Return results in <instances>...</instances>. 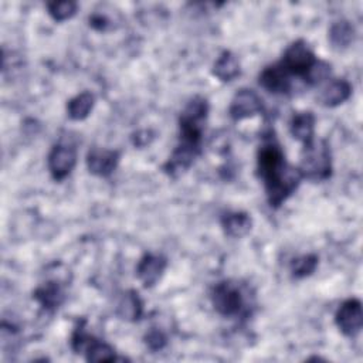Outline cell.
Masks as SVG:
<instances>
[{
    "label": "cell",
    "instance_id": "277c9868",
    "mask_svg": "<svg viewBox=\"0 0 363 363\" xmlns=\"http://www.w3.org/2000/svg\"><path fill=\"white\" fill-rule=\"evenodd\" d=\"M211 302L214 309L223 316H238L244 311V296L237 284L223 281L214 285L211 292Z\"/></svg>",
    "mask_w": 363,
    "mask_h": 363
},
{
    "label": "cell",
    "instance_id": "5bb4252c",
    "mask_svg": "<svg viewBox=\"0 0 363 363\" xmlns=\"http://www.w3.org/2000/svg\"><path fill=\"white\" fill-rule=\"evenodd\" d=\"M64 291L58 281L51 279L41 284L33 294V298L47 311L57 309L64 301Z\"/></svg>",
    "mask_w": 363,
    "mask_h": 363
},
{
    "label": "cell",
    "instance_id": "6da1fadb",
    "mask_svg": "<svg viewBox=\"0 0 363 363\" xmlns=\"http://www.w3.org/2000/svg\"><path fill=\"white\" fill-rule=\"evenodd\" d=\"M257 173L264 182L267 200L274 208L279 207L303 179L298 167L286 163L285 155L274 138L259 146Z\"/></svg>",
    "mask_w": 363,
    "mask_h": 363
},
{
    "label": "cell",
    "instance_id": "ffe728a7",
    "mask_svg": "<svg viewBox=\"0 0 363 363\" xmlns=\"http://www.w3.org/2000/svg\"><path fill=\"white\" fill-rule=\"evenodd\" d=\"M94 105H95L94 94L84 91L68 101L67 115L72 121H84L85 118L89 116Z\"/></svg>",
    "mask_w": 363,
    "mask_h": 363
},
{
    "label": "cell",
    "instance_id": "ac0fdd59",
    "mask_svg": "<svg viewBox=\"0 0 363 363\" xmlns=\"http://www.w3.org/2000/svg\"><path fill=\"white\" fill-rule=\"evenodd\" d=\"M213 75L221 82H230L240 75V61L237 55L228 50L223 51L213 65Z\"/></svg>",
    "mask_w": 363,
    "mask_h": 363
},
{
    "label": "cell",
    "instance_id": "8fae6325",
    "mask_svg": "<svg viewBox=\"0 0 363 363\" xmlns=\"http://www.w3.org/2000/svg\"><path fill=\"white\" fill-rule=\"evenodd\" d=\"M289 72L281 65V62L269 65L259 74V85L272 94H286L291 89Z\"/></svg>",
    "mask_w": 363,
    "mask_h": 363
},
{
    "label": "cell",
    "instance_id": "9a60e30c",
    "mask_svg": "<svg viewBox=\"0 0 363 363\" xmlns=\"http://www.w3.org/2000/svg\"><path fill=\"white\" fill-rule=\"evenodd\" d=\"M143 303L139 294L133 289L123 292L116 302V315L126 322H136L142 318Z\"/></svg>",
    "mask_w": 363,
    "mask_h": 363
},
{
    "label": "cell",
    "instance_id": "cb8c5ba5",
    "mask_svg": "<svg viewBox=\"0 0 363 363\" xmlns=\"http://www.w3.org/2000/svg\"><path fill=\"white\" fill-rule=\"evenodd\" d=\"M330 75V64L326 61L316 60L313 65L308 69V72L302 77L306 84L309 85H319Z\"/></svg>",
    "mask_w": 363,
    "mask_h": 363
},
{
    "label": "cell",
    "instance_id": "d4e9b609",
    "mask_svg": "<svg viewBox=\"0 0 363 363\" xmlns=\"http://www.w3.org/2000/svg\"><path fill=\"white\" fill-rule=\"evenodd\" d=\"M167 343V337L166 335L159 330V329H150L146 335H145V345L147 346L149 350L152 352H157L162 350Z\"/></svg>",
    "mask_w": 363,
    "mask_h": 363
},
{
    "label": "cell",
    "instance_id": "2e32d148",
    "mask_svg": "<svg viewBox=\"0 0 363 363\" xmlns=\"http://www.w3.org/2000/svg\"><path fill=\"white\" fill-rule=\"evenodd\" d=\"M350 94H352V85L346 79L343 78L333 79L322 89L319 95V101L326 108H335L343 104L345 101H347Z\"/></svg>",
    "mask_w": 363,
    "mask_h": 363
},
{
    "label": "cell",
    "instance_id": "8992f818",
    "mask_svg": "<svg viewBox=\"0 0 363 363\" xmlns=\"http://www.w3.org/2000/svg\"><path fill=\"white\" fill-rule=\"evenodd\" d=\"M335 323L345 336L354 337L363 326L362 302L357 298H350L342 302L335 313Z\"/></svg>",
    "mask_w": 363,
    "mask_h": 363
},
{
    "label": "cell",
    "instance_id": "603a6c76",
    "mask_svg": "<svg viewBox=\"0 0 363 363\" xmlns=\"http://www.w3.org/2000/svg\"><path fill=\"white\" fill-rule=\"evenodd\" d=\"M78 9V4L71 0H64V1H48L47 3V10L48 14L52 17L55 21H65L69 20L71 17L75 16Z\"/></svg>",
    "mask_w": 363,
    "mask_h": 363
},
{
    "label": "cell",
    "instance_id": "484cf974",
    "mask_svg": "<svg viewBox=\"0 0 363 363\" xmlns=\"http://www.w3.org/2000/svg\"><path fill=\"white\" fill-rule=\"evenodd\" d=\"M111 24V20L106 17L105 13H99L95 11L91 17H89V26L98 31H105Z\"/></svg>",
    "mask_w": 363,
    "mask_h": 363
},
{
    "label": "cell",
    "instance_id": "7402d4cb",
    "mask_svg": "<svg viewBox=\"0 0 363 363\" xmlns=\"http://www.w3.org/2000/svg\"><path fill=\"white\" fill-rule=\"evenodd\" d=\"M318 261H319V258L315 254H305V255L294 258L289 265L292 277H295V278L309 277L311 274L315 272V269L318 267Z\"/></svg>",
    "mask_w": 363,
    "mask_h": 363
},
{
    "label": "cell",
    "instance_id": "44dd1931",
    "mask_svg": "<svg viewBox=\"0 0 363 363\" xmlns=\"http://www.w3.org/2000/svg\"><path fill=\"white\" fill-rule=\"evenodd\" d=\"M85 359L88 362H112L116 360V354L111 345L94 337L85 349Z\"/></svg>",
    "mask_w": 363,
    "mask_h": 363
},
{
    "label": "cell",
    "instance_id": "30bf717a",
    "mask_svg": "<svg viewBox=\"0 0 363 363\" xmlns=\"http://www.w3.org/2000/svg\"><path fill=\"white\" fill-rule=\"evenodd\" d=\"M166 267V257L160 254H145L138 262L136 275L145 288H152L162 278Z\"/></svg>",
    "mask_w": 363,
    "mask_h": 363
},
{
    "label": "cell",
    "instance_id": "9c48e42d",
    "mask_svg": "<svg viewBox=\"0 0 363 363\" xmlns=\"http://www.w3.org/2000/svg\"><path fill=\"white\" fill-rule=\"evenodd\" d=\"M119 159L121 153L118 150L92 147L86 155V166L89 173L98 177H108L118 167Z\"/></svg>",
    "mask_w": 363,
    "mask_h": 363
},
{
    "label": "cell",
    "instance_id": "4fadbf2b",
    "mask_svg": "<svg viewBox=\"0 0 363 363\" xmlns=\"http://www.w3.org/2000/svg\"><path fill=\"white\" fill-rule=\"evenodd\" d=\"M315 122L316 118L313 112L311 111H303L298 112L292 116L291 123H289V130L291 135L302 143V146L309 145L315 139Z\"/></svg>",
    "mask_w": 363,
    "mask_h": 363
},
{
    "label": "cell",
    "instance_id": "52a82bcc",
    "mask_svg": "<svg viewBox=\"0 0 363 363\" xmlns=\"http://www.w3.org/2000/svg\"><path fill=\"white\" fill-rule=\"evenodd\" d=\"M262 109V99L258 94L250 88H241L234 94L228 113L234 121H242L261 113Z\"/></svg>",
    "mask_w": 363,
    "mask_h": 363
},
{
    "label": "cell",
    "instance_id": "d6986e66",
    "mask_svg": "<svg viewBox=\"0 0 363 363\" xmlns=\"http://www.w3.org/2000/svg\"><path fill=\"white\" fill-rule=\"evenodd\" d=\"M328 40L335 50H345L354 40V27L347 20L336 21L329 28Z\"/></svg>",
    "mask_w": 363,
    "mask_h": 363
},
{
    "label": "cell",
    "instance_id": "e0dca14e",
    "mask_svg": "<svg viewBox=\"0 0 363 363\" xmlns=\"http://www.w3.org/2000/svg\"><path fill=\"white\" fill-rule=\"evenodd\" d=\"M221 227L225 235L231 238H241L251 231L252 218L248 213L244 211H231L225 213L221 217Z\"/></svg>",
    "mask_w": 363,
    "mask_h": 363
},
{
    "label": "cell",
    "instance_id": "5b68a950",
    "mask_svg": "<svg viewBox=\"0 0 363 363\" xmlns=\"http://www.w3.org/2000/svg\"><path fill=\"white\" fill-rule=\"evenodd\" d=\"M315 61L316 57L309 45L303 40H296L285 50L281 65L289 72V75L303 77Z\"/></svg>",
    "mask_w": 363,
    "mask_h": 363
},
{
    "label": "cell",
    "instance_id": "7c38bea8",
    "mask_svg": "<svg viewBox=\"0 0 363 363\" xmlns=\"http://www.w3.org/2000/svg\"><path fill=\"white\" fill-rule=\"evenodd\" d=\"M199 153H200V149L179 143L177 147L173 150L172 156L169 157V160L164 163L163 169L169 176L177 177L193 164V162Z\"/></svg>",
    "mask_w": 363,
    "mask_h": 363
},
{
    "label": "cell",
    "instance_id": "3957f363",
    "mask_svg": "<svg viewBox=\"0 0 363 363\" xmlns=\"http://www.w3.org/2000/svg\"><path fill=\"white\" fill-rule=\"evenodd\" d=\"M302 177L313 182L326 180L332 172L330 150L325 140L311 142L305 145L301 152V160L298 166Z\"/></svg>",
    "mask_w": 363,
    "mask_h": 363
},
{
    "label": "cell",
    "instance_id": "ba28073f",
    "mask_svg": "<svg viewBox=\"0 0 363 363\" xmlns=\"http://www.w3.org/2000/svg\"><path fill=\"white\" fill-rule=\"evenodd\" d=\"M48 170L54 180H64L77 164V150L68 145H55L48 155Z\"/></svg>",
    "mask_w": 363,
    "mask_h": 363
},
{
    "label": "cell",
    "instance_id": "7a4b0ae2",
    "mask_svg": "<svg viewBox=\"0 0 363 363\" xmlns=\"http://www.w3.org/2000/svg\"><path fill=\"white\" fill-rule=\"evenodd\" d=\"M207 113L208 102L206 98L194 96L189 101L179 119L180 143L200 149Z\"/></svg>",
    "mask_w": 363,
    "mask_h": 363
}]
</instances>
